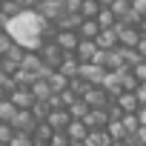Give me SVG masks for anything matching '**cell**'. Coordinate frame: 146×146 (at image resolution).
<instances>
[{"instance_id": "obj_19", "label": "cell", "mask_w": 146, "mask_h": 146, "mask_svg": "<svg viewBox=\"0 0 146 146\" xmlns=\"http://www.w3.org/2000/svg\"><path fill=\"white\" fill-rule=\"evenodd\" d=\"M98 32H100V26H98V20H95V17H83V20H80V26H78V35H80V37H89V40H95V37H98Z\"/></svg>"}, {"instance_id": "obj_23", "label": "cell", "mask_w": 146, "mask_h": 146, "mask_svg": "<svg viewBox=\"0 0 146 146\" xmlns=\"http://www.w3.org/2000/svg\"><path fill=\"white\" fill-rule=\"evenodd\" d=\"M106 132H109V137H112V140H126V137H129V132L123 129L120 117H117V120H109V123H106Z\"/></svg>"}, {"instance_id": "obj_36", "label": "cell", "mask_w": 146, "mask_h": 146, "mask_svg": "<svg viewBox=\"0 0 146 146\" xmlns=\"http://www.w3.org/2000/svg\"><path fill=\"white\" fill-rule=\"evenodd\" d=\"M137 143H143V146H146V126H140V129L135 132V146H137Z\"/></svg>"}, {"instance_id": "obj_10", "label": "cell", "mask_w": 146, "mask_h": 146, "mask_svg": "<svg viewBox=\"0 0 146 146\" xmlns=\"http://www.w3.org/2000/svg\"><path fill=\"white\" fill-rule=\"evenodd\" d=\"M83 100L95 109V106H106V103H109V95H106L103 86H89V89L83 92Z\"/></svg>"}, {"instance_id": "obj_26", "label": "cell", "mask_w": 146, "mask_h": 146, "mask_svg": "<svg viewBox=\"0 0 146 146\" xmlns=\"http://www.w3.org/2000/svg\"><path fill=\"white\" fill-rule=\"evenodd\" d=\"M52 132H54V129H52V126H49L46 120H40V123H37L35 129H32V137H35V140H46V143H49Z\"/></svg>"}, {"instance_id": "obj_18", "label": "cell", "mask_w": 146, "mask_h": 146, "mask_svg": "<svg viewBox=\"0 0 146 146\" xmlns=\"http://www.w3.org/2000/svg\"><path fill=\"white\" fill-rule=\"evenodd\" d=\"M115 103L120 106V112H137V106H140V100H137L135 92H120L115 98Z\"/></svg>"}, {"instance_id": "obj_21", "label": "cell", "mask_w": 146, "mask_h": 146, "mask_svg": "<svg viewBox=\"0 0 146 146\" xmlns=\"http://www.w3.org/2000/svg\"><path fill=\"white\" fill-rule=\"evenodd\" d=\"M95 20H98V26H100V29H112V26L117 23V17H115V12H112L109 6H100V12H98V17H95Z\"/></svg>"}, {"instance_id": "obj_42", "label": "cell", "mask_w": 146, "mask_h": 146, "mask_svg": "<svg viewBox=\"0 0 146 146\" xmlns=\"http://www.w3.org/2000/svg\"><path fill=\"white\" fill-rule=\"evenodd\" d=\"M0 98H6V89H3V86H0Z\"/></svg>"}, {"instance_id": "obj_9", "label": "cell", "mask_w": 146, "mask_h": 146, "mask_svg": "<svg viewBox=\"0 0 146 146\" xmlns=\"http://www.w3.org/2000/svg\"><path fill=\"white\" fill-rule=\"evenodd\" d=\"M95 52H98V43H95V40H89V37H80V40H78V46H75V57H78L80 63L92 60V57H95Z\"/></svg>"}, {"instance_id": "obj_4", "label": "cell", "mask_w": 146, "mask_h": 146, "mask_svg": "<svg viewBox=\"0 0 146 146\" xmlns=\"http://www.w3.org/2000/svg\"><path fill=\"white\" fill-rule=\"evenodd\" d=\"M78 75H80L86 83L100 86V80H103V75H106V69H103L100 63H95V60H86V63H80V72H78Z\"/></svg>"}, {"instance_id": "obj_28", "label": "cell", "mask_w": 146, "mask_h": 146, "mask_svg": "<svg viewBox=\"0 0 146 146\" xmlns=\"http://www.w3.org/2000/svg\"><path fill=\"white\" fill-rule=\"evenodd\" d=\"M20 9H23V6H20V3H15V0H0V15H3L6 20H9L12 15H17Z\"/></svg>"}, {"instance_id": "obj_40", "label": "cell", "mask_w": 146, "mask_h": 146, "mask_svg": "<svg viewBox=\"0 0 146 146\" xmlns=\"http://www.w3.org/2000/svg\"><path fill=\"white\" fill-rule=\"evenodd\" d=\"M32 146H49V143H46V140H35Z\"/></svg>"}, {"instance_id": "obj_30", "label": "cell", "mask_w": 146, "mask_h": 146, "mask_svg": "<svg viewBox=\"0 0 146 146\" xmlns=\"http://www.w3.org/2000/svg\"><path fill=\"white\" fill-rule=\"evenodd\" d=\"M12 135H15V126H12V123H6V120H0V143H9V140H12Z\"/></svg>"}, {"instance_id": "obj_14", "label": "cell", "mask_w": 146, "mask_h": 146, "mask_svg": "<svg viewBox=\"0 0 146 146\" xmlns=\"http://www.w3.org/2000/svg\"><path fill=\"white\" fill-rule=\"evenodd\" d=\"M57 69L63 72V75H66V78H75V75H78V72H80V60L75 57V52H66Z\"/></svg>"}, {"instance_id": "obj_35", "label": "cell", "mask_w": 146, "mask_h": 146, "mask_svg": "<svg viewBox=\"0 0 146 146\" xmlns=\"http://www.w3.org/2000/svg\"><path fill=\"white\" fill-rule=\"evenodd\" d=\"M135 49H137V54H140V57H146V32L140 35V40H137V46H135Z\"/></svg>"}, {"instance_id": "obj_3", "label": "cell", "mask_w": 146, "mask_h": 146, "mask_svg": "<svg viewBox=\"0 0 146 146\" xmlns=\"http://www.w3.org/2000/svg\"><path fill=\"white\" fill-rule=\"evenodd\" d=\"M23 57H26V49H23V46H17V43H12V46H9V52L0 54V66H3L6 75H15V72L23 66Z\"/></svg>"}, {"instance_id": "obj_24", "label": "cell", "mask_w": 146, "mask_h": 146, "mask_svg": "<svg viewBox=\"0 0 146 146\" xmlns=\"http://www.w3.org/2000/svg\"><path fill=\"white\" fill-rule=\"evenodd\" d=\"M66 109H69V115H72V117H80V120H83V117H86V112H89L92 106H89L83 98H78V100H72Z\"/></svg>"}, {"instance_id": "obj_16", "label": "cell", "mask_w": 146, "mask_h": 146, "mask_svg": "<svg viewBox=\"0 0 146 146\" xmlns=\"http://www.w3.org/2000/svg\"><path fill=\"white\" fill-rule=\"evenodd\" d=\"M32 89V95H35V100H49L54 92H52V86H49V80H46V75L43 78H35V83L29 86Z\"/></svg>"}, {"instance_id": "obj_6", "label": "cell", "mask_w": 146, "mask_h": 146, "mask_svg": "<svg viewBox=\"0 0 146 146\" xmlns=\"http://www.w3.org/2000/svg\"><path fill=\"white\" fill-rule=\"evenodd\" d=\"M9 100H12L17 109H32L35 95H32V89H29V86H17V89H12V92H9Z\"/></svg>"}, {"instance_id": "obj_25", "label": "cell", "mask_w": 146, "mask_h": 146, "mask_svg": "<svg viewBox=\"0 0 146 146\" xmlns=\"http://www.w3.org/2000/svg\"><path fill=\"white\" fill-rule=\"evenodd\" d=\"M78 12H80V17H98V12H100V3H98V0H80Z\"/></svg>"}, {"instance_id": "obj_31", "label": "cell", "mask_w": 146, "mask_h": 146, "mask_svg": "<svg viewBox=\"0 0 146 146\" xmlns=\"http://www.w3.org/2000/svg\"><path fill=\"white\" fill-rule=\"evenodd\" d=\"M132 72H135L137 83H140V80H146V57H143V60H137V63L132 66Z\"/></svg>"}, {"instance_id": "obj_43", "label": "cell", "mask_w": 146, "mask_h": 146, "mask_svg": "<svg viewBox=\"0 0 146 146\" xmlns=\"http://www.w3.org/2000/svg\"><path fill=\"white\" fill-rule=\"evenodd\" d=\"M0 146H9V143H0Z\"/></svg>"}, {"instance_id": "obj_15", "label": "cell", "mask_w": 146, "mask_h": 146, "mask_svg": "<svg viewBox=\"0 0 146 146\" xmlns=\"http://www.w3.org/2000/svg\"><path fill=\"white\" fill-rule=\"evenodd\" d=\"M95 43H98V49H115L117 46V29L115 26L112 29H100L98 37H95Z\"/></svg>"}, {"instance_id": "obj_27", "label": "cell", "mask_w": 146, "mask_h": 146, "mask_svg": "<svg viewBox=\"0 0 146 146\" xmlns=\"http://www.w3.org/2000/svg\"><path fill=\"white\" fill-rule=\"evenodd\" d=\"M32 143H35L32 132H20V129H15V135L9 140V146H32Z\"/></svg>"}, {"instance_id": "obj_29", "label": "cell", "mask_w": 146, "mask_h": 146, "mask_svg": "<svg viewBox=\"0 0 146 146\" xmlns=\"http://www.w3.org/2000/svg\"><path fill=\"white\" fill-rule=\"evenodd\" d=\"M69 143H72V140H69L66 129H54L52 137H49V146H69Z\"/></svg>"}, {"instance_id": "obj_41", "label": "cell", "mask_w": 146, "mask_h": 146, "mask_svg": "<svg viewBox=\"0 0 146 146\" xmlns=\"http://www.w3.org/2000/svg\"><path fill=\"white\" fill-rule=\"evenodd\" d=\"M140 29H143V32H146V15H143V23H140Z\"/></svg>"}, {"instance_id": "obj_2", "label": "cell", "mask_w": 146, "mask_h": 146, "mask_svg": "<svg viewBox=\"0 0 146 146\" xmlns=\"http://www.w3.org/2000/svg\"><path fill=\"white\" fill-rule=\"evenodd\" d=\"M35 12L46 20V23H57L63 15H66V6H63V0H37L35 3Z\"/></svg>"}, {"instance_id": "obj_34", "label": "cell", "mask_w": 146, "mask_h": 146, "mask_svg": "<svg viewBox=\"0 0 146 146\" xmlns=\"http://www.w3.org/2000/svg\"><path fill=\"white\" fill-rule=\"evenodd\" d=\"M132 9L143 17V15H146V0H132Z\"/></svg>"}, {"instance_id": "obj_8", "label": "cell", "mask_w": 146, "mask_h": 146, "mask_svg": "<svg viewBox=\"0 0 146 146\" xmlns=\"http://www.w3.org/2000/svg\"><path fill=\"white\" fill-rule=\"evenodd\" d=\"M83 123H86L89 129H103V126L109 123V112H106V106H95V109H89L86 117H83Z\"/></svg>"}, {"instance_id": "obj_32", "label": "cell", "mask_w": 146, "mask_h": 146, "mask_svg": "<svg viewBox=\"0 0 146 146\" xmlns=\"http://www.w3.org/2000/svg\"><path fill=\"white\" fill-rule=\"evenodd\" d=\"M15 40L9 37V32L6 29H0V54H3V52H9V46H12Z\"/></svg>"}, {"instance_id": "obj_13", "label": "cell", "mask_w": 146, "mask_h": 146, "mask_svg": "<svg viewBox=\"0 0 146 146\" xmlns=\"http://www.w3.org/2000/svg\"><path fill=\"white\" fill-rule=\"evenodd\" d=\"M100 86L106 89V95H109V98H117V95L123 92V86H120V75H117V72H106L103 80H100Z\"/></svg>"}, {"instance_id": "obj_1", "label": "cell", "mask_w": 146, "mask_h": 146, "mask_svg": "<svg viewBox=\"0 0 146 146\" xmlns=\"http://www.w3.org/2000/svg\"><path fill=\"white\" fill-rule=\"evenodd\" d=\"M3 29L9 32V37H12L17 46H23V49H29V52H37V49H40L46 32H54L52 23H46L35 9H20L17 15H12V17L6 20Z\"/></svg>"}, {"instance_id": "obj_5", "label": "cell", "mask_w": 146, "mask_h": 146, "mask_svg": "<svg viewBox=\"0 0 146 146\" xmlns=\"http://www.w3.org/2000/svg\"><path fill=\"white\" fill-rule=\"evenodd\" d=\"M52 40H54V43H57L63 52H75V46H78L80 35H78V32H72V29H54Z\"/></svg>"}, {"instance_id": "obj_22", "label": "cell", "mask_w": 146, "mask_h": 146, "mask_svg": "<svg viewBox=\"0 0 146 146\" xmlns=\"http://www.w3.org/2000/svg\"><path fill=\"white\" fill-rule=\"evenodd\" d=\"M15 115H17V106L9 100V95H6V98H0V120L12 123V120H15Z\"/></svg>"}, {"instance_id": "obj_39", "label": "cell", "mask_w": 146, "mask_h": 146, "mask_svg": "<svg viewBox=\"0 0 146 146\" xmlns=\"http://www.w3.org/2000/svg\"><path fill=\"white\" fill-rule=\"evenodd\" d=\"M98 3H100V6H112V3H115V0H98Z\"/></svg>"}, {"instance_id": "obj_33", "label": "cell", "mask_w": 146, "mask_h": 146, "mask_svg": "<svg viewBox=\"0 0 146 146\" xmlns=\"http://www.w3.org/2000/svg\"><path fill=\"white\" fill-rule=\"evenodd\" d=\"M135 95H137V100H140V103H146V80H140V83L135 86Z\"/></svg>"}, {"instance_id": "obj_20", "label": "cell", "mask_w": 146, "mask_h": 146, "mask_svg": "<svg viewBox=\"0 0 146 146\" xmlns=\"http://www.w3.org/2000/svg\"><path fill=\"white\" fill-rule=\"evenodd\" d=\"M80 12H66L57 23H54V29H72V32H78V26H80Z\"/></svg>"}, {"instance_id": "obj_11", "label": "cell", "mask_w": 146, "mask_h": 146, "mask_svg": "<svg viewBox=\"0 0 146 146\" xmlns=\"http://www.w3.org/2000/svg\"><path fill=\"white\" fill-rule=\"evenodd\" d=\"M12 126H15V129H20V132H32V129L37 126V120H35L32 109H17V115H15Z\"/></svg>"}, {"instance_id": "obj_7", "label": "cell", "mask_w": 146, "mask_h": 146, "mask_svg": "<svg viewBox=\"0 0 146 146\" xmlns=\"http://www.w3.org/2000/svg\"><path fill=\"white\" fill-rule=\"evenodd\" d=\"M72 120V115H69V109L66 106H52L49 109V115H46V123L52 126V129H66V123Z\"/></svg>"}, {"instance_id": "obj_17", "label": "cell", "mask_w": 146, "mask_h": 146, "mask_svg": "<svg viewBox=\"0 0 146 146\" xmlns=\"http://www.w3.org/2000/svg\"><path fill=\"white\" fill-rule=\"evenodd\" d=\"M83 143L86 146H112V137H109V132L103 126V129H89V135H86Z\"/></svg>"}, {"instance_id": "obj_12", "label": "cell", "mask_w": 146, "mask_h": 146, "mask_svg": "<svg viewBox=\"0 0 146 146\" xmlns=\"http://www.w3.org/2000/svg\"><path fill=\"white\" fill-rule=\"evenodd\" d=\"M66 135H69V140H86L89 126H86L80 117H72V120L66 123Z\"/></svg>"}, {"instance_id": "obj_37", "label": "cell", "mask_w": 146, "mask_h": 146, "mask_svg": "<svg viewBox=\"0 0 146 146\" xmlns=\"http://www.w3.org/2000/svg\"><path fill=\"white\" fill-rule=\"evenodd\" d=\"M15 3H20L23 9H35V3H37V0H15Z\"/></svg>"}, {"instance_id": "obj_38", "label": "cell", "mask_w": 146, "mask_h": 146, "mask_svg": "<svg viewBox=\"0 0 146 146\" xmlns=\"http://www.w3.org/2000/svg\"><path fill=\"white\" fill-rule=\"evenodd\" d=\"M6 78H9V75H6V72H3V66H0V83H3Z\"/></svg>"}]
</instances>
